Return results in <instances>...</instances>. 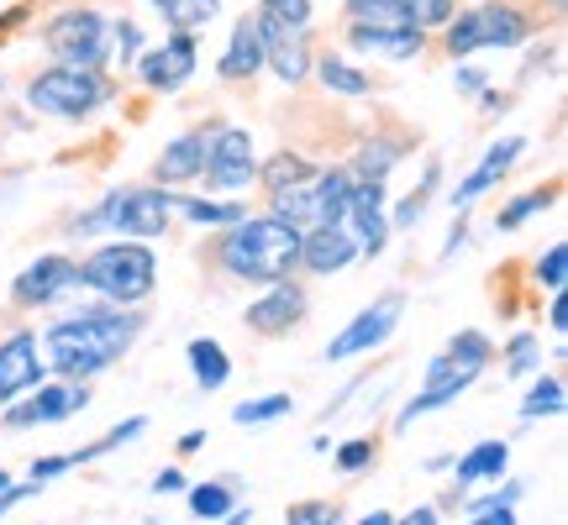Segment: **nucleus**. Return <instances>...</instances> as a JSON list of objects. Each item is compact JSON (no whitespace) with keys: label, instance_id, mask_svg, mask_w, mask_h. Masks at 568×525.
Here are the masks:
<instances>
[{"label":"nucleus","instance_id":"f257e3e1","mask_svg":"<svg viewBox=\"0 0 568 525\" xmlns=\"http://www.w3.org/2000/svg\"><path fill=\"white\" fill-rule=\"evenodd\" d=\"M138 316H111V310H95V316H74V321H59L48 331V363L63 379H90V373H105V368L122 358L126 347L138 342Z\"/></svg>","mask_w":568,"mask_h":525},{"label":"nucleus","instance_id":"f03ea898","mask_svg":"<svg viewBox=\"0 0 568 525\" xmlns=\"http://www.w3.org/2000/svg\"><path fill=\"white\" fill-rule=\"evenodd\" d=\"M301 226L280 222V216H258V222H232L222 243H216V262L232 279L247 284H274L290 279L301 268Z\"/></svg>","mask_w":568,"mask_h":525},{"label":"nucleus","instance_id":"7ed1b4c3","mask_svg":"<svg viewBox=\"0 0 568 525\" xmlns=\"http://www.w3.org/2000/svg\"><path fill=\"white\" fill-rule=\"evenodd\" d=\"M153 279H159V262L142 243H111L95 247L90 258L80 262V284L105 295L111 305H138L153 295Z\"/></svg>","mask_w":568,"mask_h":525},{"label":"nucleus","instance_id":"20e7f679","mask_svg":"<svg viewBox=\"0 0 568 525\" xmlns=\"http://www.w3.org/2000/svg\"><path fill=\"white\" fill-rule=\"evenodd\" d=\"M169 216H174V195H163L159 189H122V195H111L101 200L90 216H80V231L84 237H95V231H122V237H163L169 231Z\"/></svg>","mask_w":568,"mask_h":525},{"label":"nucleus","instance_id":"39448f33","mask_svg":"<svg viewBox=\"0 0 568 525\" xmlns=\"http://www.w3.org/2000/svg\"><path fill=\"white\" fill-rule=\"evenodd\" d=\"M347 189H353V174H347V168L311 174V179L280 189V195L268 200V205H274L268 216H280V222H290V226H301V231H311V226H343V216H347Z\"/></svg>","mask_w":568,"mask_h":525},{"label":"nucleus","instance_id":"423d86ee","mask_svg":"<svg viewBox=\"0 0 568 525\" xmlns=\"http://www.w3.org/2000/svg\"><path fill=\"white\" fill-rule=\"evenodd\" d=\"M531 32V17L521 6H510V0H489L479 11H464V17L447 21V38L443 48L453 59H464L474 48H516V42H527Z\"/></svg>","mask_w":568,"mask_h":525},{"label":"nucleus","instance_id":"0eeeda50","mask_svg":"<svg viewBox=\"0 0 568 525\" xmlns=\"http://www.w3.org/2000/svg\"><path fill=\"white\" fill-rule=\"evenodd\" d=\"M27 101L38 105L42 116H63V122H80L95 105L111 101V84L95 74V69H48L27 84Z\"/></svg>","mask_w":568,"mask_h":525},{"label":"nucleus","instance_id":"6e6552de","mask_svg":"<svg viewBox=\"0 0 568 525\" xmlns=\"http://www.w3.org/2000/svg\"><path fill=\"white\" fill-rule=\"evenodd\" d=\"M105 27L95 11H80V6H69L59 17L42 27V48L63 63V69H95L105 59Z\"/></svg>","mask_w":568,"mask_h":525},{"label":"nucleus","instance_id":"1a4fd4ad","mask_svg":"<svg viewBox=\"0 0 568 525\" xmlns=\"http://www.w3.org/2000/svg\"><path fill=\"white\" fill-rule=\"evenodd\" d=\"M201 174L211 189H243V184H253V174H258V163H253V137H247L243 126H222L216 137L205 142Z\"/></svg>","mask_w":568,"mask_h":525},{"label":"nucleus","instance_id":"9d476101","mask_svg":"<svg viewBox=\"0 0 568 525\" xmlns=\"http://www.w3.org/2000/svg\"><path fill=\"white\" fill-rule=\"evenodd\" d=\"M395 321H400V295H385L379 305H368L347 331H337V337L326 342V363H347V358H358L368 347H379L389 331H395Z\"/></svg>","mask_w":568,"mask_h":525},{"label":"nucleus","instance_id":"9b49d317","mask_svg":"<svg viewBox=\"0 0 568 525\" xmlns=\"http://www.w3.org/2000/svg\"><path fill=\"white\" fill-rule=\"evenodd\" d=\"M343 222H353L358 231H353V243H358V253H385V237H389V222H385V184H368V179H353V189H347V216Z\"/></svg>","mask_w":568,"mask_h":525},{"label":"nucleus","instance_id":"f8f14e48","mask_svg":"<svg viewBox=\"0 0 568 525\" xmlns=\"http://www.w3.org/2000/svg\"><path fill=\"white\" fill-rule=\"evenodd\" d=\"M74 284H80V262H69V258H59V253H48V258H38L17 284H11V300L32 310V305H53L59 295H69Z\"/></svg>","mask_w":568,"mask_h":525},{"label":"nucleus","instance_id":"ddd939ff","mask_svg":"<svg viewBox=\"0 0 568 525\" xmlns=\"http://www.w3.org/2000/svg\"><path fill=\"white\" fill-rule=\"evenodd\" d=\"M305 316V289L290 279H274V289H268L264 300L247 305V331H258V337H284L290 326Z\"/></svg>","mask_w":568,"mask_h":525},{"label":"nucleus","instance_id":"4468645a","mask_svg":"<svg viewBox=\"0 0 568 525\" xmlns=\"http://www.w3.org/2000/svg\"><path fill=\"white\" fill-rule=\"evenodd\" d=\"M138 74L148 90H180V84L195 74V38H190V32H174L159 53H148V59L138 63Z\"/></svg>","mask_w":568,"mask_h":525},{"label":"nucleus","instance_id":"2eb2a0df","mask_svg":"<svg viewBox=\"0 0 568 525\" xmlns=\"http://www.w3.org/2000/svg\"><path fill=\"white\" fill-rule=\"evenodd\" d=\"M42 384V363H38V337L17 331L11 342H0V404L17 400L21 389Z\"/></svg>","mask_w":568,"mask_h":525},{"label":"nucleus","instance_id":"dca6fc26","mask_svg":"<svg viewBox=\"0 0 568 525\" xmlns=\"http://www.w3.org/2000/svg\"><path fill=\"white\" fill-rule=\"evenodd\" d=\"M258 21V38H264V63H274V74H280L284 84H301L305 74H311V53H305V38L301 32H290V27H280V21Z\"/></svg>","mask_w":568,"mask_h":525},{"label":"nucleus","instance_id":"f3484780","mask_svg":"<svg viewBox=\"0 0 568 525\" xmlns=\"http://www.w3.org/2000/svg\"><path fill=\"white\" fill-rule=\"evenodd\" d=\"M353 258H358V243L347 226H311L301 237V268H311V274H337Z\"/></svg>","mask_w":568,"mask_h":525},{"label":"nucleus","instance_id":"a211bd4d","mask_svg":"<svg viewBox=\"0 0 568 525\" xmlns=\"http://www.w3.org/2000/svg\"><path fill=\"white\" fill-rule=\"evenodd\" d=\"M84 404V389H74V384H53V389H38L32 400L21 404V410H11L6 421L11 425H59V421H69L74 410Z\"/></svg>","mask_w":568,"mask_h":525},{"label":"nucleus","instance_id":"6ab92c4d","mask_svg":"<svg viewBox=\"0 0 568 525\" xmlns=\"http://www.w3.org/2000/svg\"><path fill=\"white\" fill-rule=\"evenodd\" d=\"M347 42L353 48H364V53H385V59H410V53H422L426 48V32L416 27H347Z\"/></svg>","mask_w":568,"mask_h":525},{"label":"nucleus","instance_id":"aec40b11","mask_svg":"<svg viewBox=\"0 0 568 525\" xmlns=\"http://www.w3.org/2000/svg\"><path fill=\"white\" fill-rule=\"evenodd\" d=\"M201 168H205V132H184V137H174L159 153L153 179L159 184H184V179H195Z\"/></svg>","mask_w":568,"mask_h":525},{"label":"nucleus","instance_id":"412c9836","mask_svg":"<svg viewBox=\"0 0 568 525\" xmlns=\"http://www.w3.org/2000/svg\"><path fill=\"white\" fill-rule=\"evenodd\" d=\"M258 63H264V38H258V21L243 17L232 27V42H226L216 74L222 80H247V74H258Z\"/></svg>","mask_w":568,"mask_h":525},{"label":"nucleus","instance_id":"4be33fe9","mask_svg":"<svg viewBox=\"0 0 568 525\" xmlns=\"http://www.w3.org/2000/svg\"><path fill=\"white\" fill-rule=\"evenodd\" d=\"M521 147H527V142H521V137H506V142H495V147H489V153H485V163H479V168H474V174H468V179L458 184V195H453V200H458V205L479 200V195H485L489 184H500V174H506L510 163L521 158Z\"/></svg>","mask_w":568,"mask_h":525},{"label":"nucleus","instance_id":"5701e85b","mask_svg":"<svg viewBox=\"0 0 568 525\" xmlns=\"http://www.w3.org/2000/svg\"><path fill=\"white\" fill-rule=\"evenodd\" d=\"M190 368H195V384H201L205 394L232 379V358H226V347L211 342V337H195V342H190Z\"/></svg>","mask_w":568,"mask_h":525},{"label":"nucleus","instance_id":"b1692460","mask_svg":"<svg viewBox=\"0 0 568 525\" xmlns=\"http://www.w3.org/2000/svg\"><path fill=\"white\" fill-rule=\"evenodd\" d=\"M474 379H479V368H464V373H453V379H443V384H426L422 394H416V400L406 404V410H400V431H406L410 421H416V415H426V410H437V404H447V400H458V394H464L468 384H474Z\"/></svg>","mask_w":568,"mask_h":525},{"label":"nucleus","instance_id":"393cba45","mask_svg":"<svg viewBox=\"0 0 568 525\" xmlns=\"http://www.w3.org/2000/svg\"><path fill=\"white\" fill-rule=\"evenodd\" d=\"M510 463V446L506 442H479L474 452L458 457V484H479V478H500Z\"/></svg>","mask_w":568,"mask_h":525},{"label":"nucleus","instance_id":"a878e982","mask_svg":"<svg viewBox=\"0 0 568 525\" xmlns=\"http://www.w3.org/2000/svg\"><path fill=\"white\" fill-rule=\"evenodd\" d=\"M311 174H316V168H311V163H305L301 153H280V158H268L264 168H258V174H253V179L264 184V189H268V200H274V195H280V189H290V184L311 179Z\"/></svg>","mask_w":568,"mask_h":525},{"label":"nucleus","instance_id":"bb28decb","mask_svg":"<svg viewBox=\"0 0 568 525\" xmlns=\"http://www.w3.org/2000/svg\"><path fill=\"white\" fill-rule=\"evenodd\" d=\"M153 11H163V21L174 32H195V27H205L222 11V0H153Z\"/></svg>","mask_w":568,"mask_h":525},{"label":"nucleus","instance_id":"cd10ccee","mask_svg":"<svg viewBox=\"0 0 568 525\" xmlns=\"http://www.w3.org/2000/svg\"><path fill=\"white\" fill-rule=\"evenodd\" d=\"M400 163V147L395 142H364L358 147V163H353V174L358 179H368V184H385V174Z\"/></svg>","mask_w":568,"mask_h":525},{"label":"nucleus","instance_id":"c85d7f7f","mask_svg":"<svg viewBox=\"0 0 568 525\" xmlns=\"http://www.w3.org/2000/svg\"><path fill=\"white\" fill-rule=\"evenodd\" d=\"M316 74H322L326 90H337V95H368L374 80H368L364 69H353V63H337V59H322L316 63Z\"/></svg>","mask_w":568,"mask_h":525},{"label":"nucleus","instance_id":"c756f323","mask_svg":"<svg viewBox=\"0 0 568 525\" xmlns=\"http://www.w3.org/2000/svg\"><path fill=\"white\" fill-rule=\"evenodd\" d=\"M347 21L358 27H406L400 0H347Z\"/></svg>","mask_w":568,"mask_h":525},{"label":"nucleus","instance_id":"7c9ffc66","mask_svg":"<svg viewBox=\"0 0 568 525\" xmlns=\"http://www.w3.org/2000/svg\"><path fill=\"white\" fill-rule=\"evenodd\" d=\"M521 415H527V421H542V415H564V379H558V373L537 379V389H531L527 404H521Z\"/></svg>","mask_w":568,"mask_h":525},{"label":"nucleus","instance_id":"2f4dec72","mask_svg":"<svg viewBox=\"0 0 568 525\" xmlns=\"http://www.w3.org/2000/svg\"><path fill=\"white\" fill-rule=\"evenodd\" d=\"M290 410H295L290 394H268V400H243L237 410H232V421L237 425H268V421H280V415H290Z\"/></svg>","mask_w":568,"mask_h":525},{"label":"nucleus","instance_id":"473e14b6","mask_svg":"<svg viewBox=\"0 0 568 525\" xmlns=\"http://www.w3.org/2000/svg\"><path fill=\"white\" fill-rule=\"evenodd\" d=\"M447 358L458 368H485L489 358H495V347H489V337H479V331H458V337L447 342Z\"/></svg>","mask_w":568,"mask_h":525},{"label":"nucleus","instance_id":"72a5a7b5","mask_svg":"<svg viewBox=\"0 0 568 525\" xmlns=\"http://www.w3.org/2000/svg\"><path fill=\"white\" fill-rule=\"evenodd\" d=\"M400 11H406V27L432 32V27H447V21H453V0H400Z\"/></svg>","mask_w":568,"mask_h":525},{"label":"nucleus","instance_id":"f704fd0d","mask_svg":"<svg viewBox=\"0 0 568 525\" xmlns=\"http://www.w3.org/2000/svg\"><path fill=\"white\" fill-rule=\"evenodd\" d=\"M174 210H184L195 226H222V222H243V205H216V200H180L174 195Z\"/></svg>","mask_w":568,"mask_h":525},{"label":"nucleus","instance_id":"c9c22d12","mask_svg":"<svg viewBox=\"0 0 568 525\" xmlns=\"http://www.w3.org/2000/svg\"><path fill=\"white\" fill-rule=\"evenodd\" d=\"M226 509H232V488H226V484L190 488V515H201V521H222Z\"/></svg>","mask_w":568,"mask_h":525},{"label":"nucleus","instance_id":"e433bc0d","mask_svg":"<svg viewBox=\"0 0 568 525\" xmlns=\"http://www.w3.org/2000/svg\"><path fill=\"white\" fill-rule=\"evenodd\" d=\"M258 17L280 21V27H290V32H301L305 21H311V0H264V6H258Z\"/></svg>","mask_w":568,"mask_h":525},{"label":"nucleus","instance_id":"4c0bfd02","mask_svg":"<svg viewBox=\"0 0 568 525\" xmlns=\"http://www.w3.org/2000/svg\"><path fill=\"white\" fill-rule=\"evenodd\" d=\"M552 195V189H548ZM548 195H542V189H531V195H521V200L516 205H506V210H500V216H495V226H500V231H516V226L527 222V216H537V210H548Z\"/></svg>","mask_w":568,"mask_h":525},{"label":"nucleus","instance_id":"58836bf2","mask_svg":"<svg viewBox=\"0 0 568 525\" xmlns=\"http://www.w3.org/2000/svg\"><path fill=\"white\" fill-rule=\"evenodd\" d=\"M564 279H568V247H564V243H552L548 253H542V262H537V284L558 295V289H564Z\"/></svg>","mask_w":568,"mask_h":525},{"label":"nucleus","instance_id":"ea45409f","mask_svg":"<svg viewBox=\"0 0 568 525\" xmlns=\"http://www.w3.org/2000/svg\"><path fill=\"white\" fill-rule=\"evenodd\" d=\"M510 373H516V379H527V373H537V337H531V331H521V337H516V342H510Z\"/></svg>","mask_w":568,"mask_h":525},{"label":"nucleus","instance_id":"a19ab883","mask_svg":"<svg viewBox=\"0 0 568 525\" xmlns=\"http://www.w3.org/2000/svg\"><path fill=\"white\" fill-rule=\"evenodd\" d=\"M284 521L290 525H343V509L337 505H295V509H284Z\"/></svg>","mask_w":568,"mask_h":525},{"label":"nucleus","instance_id":"79ce46f5","mask_svg":"<svg viewBox=\"0 0 568 525\" xmlns=\"http://www.w3.org/2000/svg\"><path fill=\"white\" fill-rule=\"evenodd\" d=\"M374 452H379V446L368 442V436H358V442H347L343 452H337V467H343V473H364V467L374 463Z\"/></svg>","mask_w":568,"mask_h":525},{"label":"nucleus","instance_id":"37998d69","mask_svg":"<svg viewBox=\"0 0 568 525\" xmlns=\"http://www.w3.org/2000/svg\"><path fill=\"white\" fill-rule=\"evenodd\" d=\"M422 210H426V189H416V195H406V200H400L395 226H416V222H422Z\"/></svg>","mask_w":568,"mask_h":525},{"label":"nucleus","instance_id":"c03bdc74","mask_svg":"<svg viewBox=\"0 0 568 525\" xmlns=\"http://www.w3.org/2000/svg\"><path fill=\"white\" fill-rule=\"evenodd\" d=\"M138 27H132V21H122V27H116V63H132V53H138Z\"/></svg>","mask_w":568,"mask_h":525},{"label":"nucleus","instance_id":"a18cd8bd","mask_svg":"<svg viewBox=\"0 0 568 525\" xmlns=\"http://www.w3.org/2000/svg\"><path fill=\"white\" fill-rule=\"evenodd\" d=\"M468 525H516V509H510V505H489V509H479Z\"/></svg>","mask_w":568,"mask_h":525},{"label":"nucleus","instance_id":"49530a36","mask_svg":"<svg viewBox=\"0 0 568 525\" xmlns=\"http://www.w3.org/2000/svg\"><path fill=\"white\" fill-rule=\"evenodd\" d=\"M63 467H74V457H48V463H32V484H48V478H59Z\"/></svg>","mask_w":568,"mask_h":525},{"label":"nucleus","instance_id":"de8ad7c7","mask_svg":"<svg viewBox=\"0 0 568 525\" xmlns=\"http://www.w3.org/2000/svg\"><path fill=\"white\" fill-rule=\"evenodd\" d=\"M27 494H38V484H6V488H0V515H6L11 505H21Z\"/></svg>","mask_w":568,"mask_h":525},{"label":"nucleus","instance_id":"09e8293b","mask_svg":"<svg viewBox=\"0 0 568 525\" xmlns=\"http://www.w3.org/2000/svg\"><path fill=\"white\" fill-rule=\"evenodd\" d=\"M153 488H159V494H174V488H184V473L180 467H163L159 478H153Z\"/></svg>","mask_w":568,"mask_h":525},{"label":"nucleus","instance_id":"8fccbe9b","mask_svg":"<svg viewBox=\"0 0 568 525\" xmlns=\"http://www.w3.org/2000/svg\"><path fill=\"white\" fill-rule=\"evenodd\" d=\"M458 90L479 95V90H485V74H479V69H458Z\"/></svg>","mask_w":568,"mask_h":525},{"label":"nucleus","instance_id":"3c124183","mask_svg":"<svg viewBox=\"0 0 568 525\" xmlns=\"http://www.w3.org/2000/svg\"><path fill=\"white\" fill-rule=\"evenodd\" d=\"M400 525H437V505H422V509H410Z\"/></svg>","mask_w":568,"mask_h":525},{"label":"nucleus","instance_id":"603ef678","mask_svg":"<svg viewBox=\"0 0 568 525\" xmlns=\"http://www.w3.org/2000/svg\"><path fill=\"white\" fill-rule=\"evenodd\" d=\"M564 321H568V310H564V289H558V300H552V310H548V326L564 331Z\"/></svg>","mask_w":568,"mask_h":525},{"label":"nucleus","instance_id":"864d4df0","mask_svg":"<svg viewBox=\"0 0 568 525\" xmlns=\"http://www.w3.org/2000/svg\"><path fill=\"white\" fill-rule=\"evenodd\" d=\"M195 446H205V431H190V436H180V452H195Z\"/></svg>","mask_w":568,"mask_h":525},{"label":"nucleus","instance_id":"5fc2aeb1","mask_svg":"<svg viewBox=\"0 0 568 525\" xmlns=\"http://www.w3.org/2000/svg\"><path fill=\"white\" fill-rule=\"evenodd\" d=\"M358 525H395V521H389L385 509H374V515H364V521H358Z\"/></svg>","mask_w":568,"mask_h":525},{"label":"nucleus","instance_id":"6e6d98bb","mask_svg":"<svg viewBox=\"0 0 568 525\" xmlns=\"http://www.w3.org/2000/svg\"><path fill=\"white\" fill-rule=\"evenodd\" d=\"M6 484H11V478H6V473H0V488H6Z\"/></svg>","mask_w":568,"mask_h":525},{"label":"nucleus","instance_id":"4d7b16f0","mask_svg":"<svg viewBox=\"0 0 568 525\" xmlns=\"http://www.w3.org/2000/svg\"><path fill=\"white\" fill-rule=\"evenodd\" d=\"M558 6H564V0H558Z\"/></svg>","mask_w":568,"mask_h":525}]
</instances>
